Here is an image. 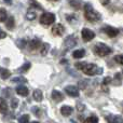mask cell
I'll return each instance as SVG.
<instances>
[{"label":"cell","mask_w":123,"mask_h":123,"mask_svg":"<svg viewBox=\"0 0 123 123\" xmlns=\"http://www.w3.org/2000/svg\"><path fill=\"white\" fill-rule=\"evenodd\" d=\"M84 16L87 21L90 22H97L102 18L100 14L93 9V6L90 3L84 4Z\"/></svg>","instance_id":"6da1fadb"},{"label":"cell","mask_w":123,"mask_h":123,"mask_svg":"<svg viewBox=\"0 0 123 123\" xmlns=\"http://www.w3.org/2000/svg\"><path fill=\"white\" fill-rule=\"evenodd\" d=\"M93 51L99 57H104V56H107L111 53V49L108 45L105 44V43H97V44H95Z\"/></svg>","instance_id":"7a4b0ae2"},{"label":"cell","mask_w":123,"mask_h":123,"mask_svg":"<svg viewBox=\"0 0 123 123\" xmlns=\"http://www.w3.org/2000/svg\"><path fill=\"white\" fill-rule=\"evenodd\" d=\"M82 71L87 76H95V74H100L103 72V68L98 67L95 64H86L83 67Z\"/></svg>","instance_id":"3957f363"},{"label":"cell","mask_w":123,"mask_h":123,"mask_svg":"<svg viewBox=\"0 0 123 123\" xmlns=\"http://www.w3.org/2000/svg\"><path fill=\"white\" fill-rule=\"evenodd\" d=\"M54 22H55V15H54L53 13H49V12L43 13L40 17V23L42 24V25L49 26V25H51V24H53Z\"/></svg>","instance_id":"277c9868"},{"label":"cell","mask_w":123,"mask_h":123,"mask_svg":"<svg viewBox=\"0 0 123 123\" xmlns=\"http://www.w3.org/2000/svg\"><path fill=\"white\" fill-rule=\"evenodd\" d=\"M81 36H82L83 41L89 42V41H91L92 39L95 37V32H94L93 30L89 29V28H83V29L81 30Z\"/></svg>","instance_id":"5b68a950"},{"label":"cell","mask_w":123,"mask_h":123,"mask_svg":"<svg viewBox=\"0 0 123 123\" xmlns=\"http://www.w3.org/2000/svg\"><path fill=\"white\" fill-rule=\"evenodd\" d=\"M65 92L67 93V95L71 96V97H78L79 96V90L74 85H68V86H66Z\"/></svg>","instance_id":"8992f818"},{"label":"cell","mask_w":123,"mask_h":123,"mask_svg":"<svg viewBox=\"0 0 123 123\" xmlns=\"http://www.w3.org/2000/svg\"><path fill=\"white\" fill-rule=\"evenodd\" d=\"M65 31V27H64L62 24H55V25L52 27V34L54 36H62Z\"/></svg>","instance_id":"52a82bcc"},{"label":"cell","mask_w":123,"mask_h":123,"mask_svg":"<svg viewBox=\"0 0 123 123\" xmlns=\"http://www.w3.org/2000/svg\"><path fill=\"white\" fill-rule=\"evenodd\" d=\"M65 45L68 48V49H71V48H74V47H76V44H77V39H76V37L74 36H69V37H67L66 38V40H65Z\"/></svg>","instance_id":"ba28073f"},{"label":"cell","mask_w":123,"mask_h":123,"mask_svg":"<svg viewBox=\"0 0 123 123\" xmlns=\"http://www.w3.org/2000/svg\"><path fill=\"white\" fill-rule=\"evenodd\" d=\"M104 31L108 35L109 37H117L118 34H119V29L115 27H111V26H107V27L104 28Z\"/></svg>","instance_id":"9c48e42d"},{"label":"cell","mask_w":123,"mask_h":123,"mask_svg":"<svg viewBox=\"0 0 123 123\" xmlns=\"http://www.w3.org/2000/svg\"><path fill=\"white\" fill-rule=\"evenodd\" d=\"M27 45H28V49H30V50H37L38 48H40L41 47V41L39 40V39H32V40H30L29 42L27 43Z\"/></svg>","instance_id":"30bf717a"},{"label":"cell","mask_w":123,"mask_h":123,"mask_svg":"<svg viewBox=\"0 0 123 123\" xmlns=\"http://www.w3.org/2000/svg\"><path fill=\"white\" fill-rule=\"evenodd\" d=\"M16 93L21 96H27L29 91H28V89L26 86H24V85H18V86L16 87Z\"/></svg>","instance_id":"8fae6325"},{"label":"cell","mask_w":123,"mask_h":123,"mask_svg":"<svg viewBox=\"0 0 123 123\" xmlns=\"http://www.w3.org/2000/svg\"><path fill=\"white\" fill-rule=\"evenodd\" d=\"M52 98H53L55 102H62V100L64 99V95L61 93L60 91L54 90V91L52 92Z\"/></svg>","instance_id":"7c38bea8"},{"label":"cell","mask_w":123,"mask_h":123,"mask_svg":"<svg viewBox=\"0 0 123 123\" xmlns=\"http://www.w3.org/2000/svg\"><path fill=\"white\" fill-rule=\"evenodd\" d=\"M61 113L64 117H68L72 113V108L70 106H63L61 108Z\"/></svg>","instance_id":"4fadbf2b"},{"label":"cell","mask_w":123,"mask_h":123,"mask_svg":"<svg viewBox=\"0 0 123 123\" xmlns=\"http://www.w3.org/2000/svg\"><path fill=\"white\" fill-rule=\"evenodd\" d=\"M108 123H123V119L120 116H110L107 118Z\"/></svg>","instance_id":"5bb4252c"},{"label":"cell","mask_w":123,"mask_h":123,"mask_svg":"<svg viewBox=\"0 0 123 123\" xmlns=\"http://www.w3.org/2000/svg\"><path fill=\"white\" fill-rule=\"evenodd\" d=\"M69 4L76 10H79V9L82 8V1L81 0H69Z\"/></svg>","instance_id":"9a60e30c"},{"label":"cell","mask_w":123,"mask_h":123,"mask_svg":"<svg viewBox=\"0 0 123 123\" xmlns=\"http://www.w3.org/2000/svg\"><path fill=\"white\" fill-rule=\"evenodd\" d=\"M8 112V105L3 98H0V113H6Z\"/></svg>","instance_id":"2e32d148"},{"label":"cell","mask_w":123,"mask_h":123,"mask_svg":"<svg viewBox=\"0 0 123 123\" xmlns=\"http://www.w3.org/2000/svg\"><path fill=\"white\" fill-rule=\"evenodd\" d=\"M32 96H34V99L36 100V102H41V100L43 99L42 92H41L40 90H36V91L34 92V94H32Z\"/></svg>","instance_id":"e0dca14e"},{"label":"cell","mask_w":123,"mask_h":123,"mask_svg":"<svg viewBox=\"0 0 123 123\" xmlns=\"http://www.w3.org/2000/svg\"><path fill=\"white\" fill-rule=\"evenodd\" d=\"M10 76H11V72L9 71L8 69H6V68H0V77H1L3 80L8 79Z\"/></svg>","instance_id":"ac0fdd59"},{"label":"cell","mask_w":123,"mask_h":123,"mask_svg":"<svg viewBox=\"0 0 123 123\" xmlns=\"http://www.w3.org/2000/svg\"><path fill=\"white\" fill-rule=\"evenodd\" d=\"M85 54V51L83 49H80V50H76V51L72 53V56L74 58H82Z\"/></svg>","instance_id":"d6986e66"},{"label":"cell","mask_w":123,"mask_h":123,"mask_svg":"<svg viewBox=\"0 0 123 123\" xmlns=\"http://www.w3.org/2000/svg\"><path fill=\"white\" fill-rule=\"evenodd\" d=\"M49 49H50V45H49V43H43V44H41V51H40V53H41V55H47V53H48V51H49Z\"/></svg>","instance_id":"ffe728a7"},{"label":"cell","mask_w":123,"mask_h":123,"mask_svg":"<svg viewBox=\"0 0 123 123\" xmlns=\"http://www.w3.org/2000/svg\"><path fill=\"white\" fill-rule=\"evenodd\" d=\"M12 82L14 83H26L27 82V79L24 78V77H14V78H12Z\"/></svg>","instance_id":"44dd1931"},{"label":"cell","mask_w":123,"mask_h":123,"mask_svg":"<svg viewBox=\"0 0 123 123\" xmlns=\"http://www.w3.org/2000/svg\"><path fill=\"white\" fill-rule=\"evenodd\" d=\"M6 26L8 29H12V28L14 27V17H12V16L9 17L8 21L6 22Z\"/></svg>","instance_id":"7402d4cb"},{"label":"cell","mask_w":123,"mask_h":123,"mask_svg":"<svg viewBox=\"0 0 123 123\" xmlns=\"http://www.w3.org/2000/svg\"><path fill=\"white\" fill-rule=\"evenodd\" d=\"M29 4H30V6H32V8H36V9H39V10H42V6H41L40 3H39V2H37L36 0H29Z\"/></svg>","instance_id":"603a6c76"},{"label":"cell","mask_w":123,"mask_h":123,"mask_svg":"<svg viewBox=\"0 0 123 123\" xmlns=\"http://www.w3.org/2000/svg\"><path fill=\"white\" fill-rule=\"evenodd\" d=\"M27 41L25 40V39H22V40H18V41H16V44L18 45V48L19 49H25L26 48V45H27Z\"/></svg>","instance_id":"cb8c5ba5"},{"label":"cell","mask_w":123,"mask_h":123,"mask_svg":"<svg viewBox=\"0 0 123 123\" xmlns=\"http://www.w3.org/2000/svg\"><path fill=\"white\" fill-rule=\"evenodd\" d=\"M6 11L4 9H0V22H6Z\"/></svg>","instance_id":"d4e9b609"},{"label":"cell","mask_w":123,"mask_h":123,"mask_svg":"<svg viewBox=\"0 0 123 123\" xmlns=\"http://www.w3.org/2000/svg\"><path fill=\"white\" fill-rule=\"evenodd\" d=\"M97 122H98L97 117H95V116H92V117L87 118L86 120H84V122H83V123H97Z\"/></svg>","instance_id":"484cf974"},{"label":"cell","mask_w":123,"mask_h":123,"mask_svg":"<svg viewBox=\"0 0 123 123\" xmlns=\"http://www.w3.org/2000/svg\"><path fill=\"white\" fill-rule=\"evenodd\" d=\"M29 122V116L28 115H23L18 119V123H28Z\"/></svg>","instance_id":"4316f807"},{"label":"cell","mask_w":123,"mask_h":123,"mask_svg":"<svg viewBox=\"0 0 123 123\" xmlns=\"http://www.w3.org/2000/svg\"><path fill=\"white\" fill-rule=\"evenodd\" d=\"M26 18L27 19H35L36 18V13L35 12H32V11H28L27 12V14H26Z\"/></svg>","instance_id":"83f0119b"},{"label":"cell","mask_w":123,"mask_h":123,"mask_svg":"<svg viewBox=\"0 0 123 123\" xmlns=\"http://www.w3.org/2000/svg\"><path fill=\"white\" fill-rule=\"evenodd\" d=\"M30 67H31V64H30V63H26V64H24L21 68H19V70H21V71H27Z\"/></svg>","instance_id":"f1b7e54d"},{"label":"cell","mask_w":123,"mask_h":123,"mask_svg":"<svg viewBox=\"0 0 123 123\" xmlns=\"http://www.w3.org/2000/svg\"><path fill=\"white\" fill-rule=\"evenodd\" d=\"M17 105H18V99L15 97H13L12 99H11V107H12L13 109H15L17 107Z\"/></svg>","instance_id":"f546056e"},{"label":"cell","mask_w":123,"mask_h":123,"mask_svg":"<svg viewBox=\"0 0 123 123\" xmlns=\"http://www.w3.org/2000/svg\"><path fill=\"white\" fill-rule=\"evenodd\" d=\"M115 60L117 63H119V64H121V65H123V54L122 55H117L115 57Z\"/></svg>","instance_id":"4dcf8cb0"},{"label":"cell","mask_w":123,"mask_h":123,"mask_svg":"<svg viewBox=\"0 0 123 123\" xmlns=\"http://www.w3.org/2000/svg\"><path fill=\"white\" fill-rule=\"evenodd\" d=\"M86 84H87V81H80V82H79V87H80L81 90H83L86 87Z\"/></svg>","instance_id":"1f68e13d"},{"label":"cell","mask_w":123,"mask_h":123,"mask_svg":"<svg viewBox=\"0 0 123 123\" xmlns=\"http://www.w3.org/2000/svg\"><path fill=\"white\" fill-rule=\"evenodd\" d=\"M111 78L110 77H106V78L104 79V81H103V84L104 85H108V84H110V82H111Z\"/></svg>","instance_id":"d6a6232c"},{"label":"cell","mask_w":123,"mask_h":123,"mask_svg":"<svg viewBox=\"0 0 123 123\" xmlns=\"http://www.w3.org/2000/svg\"><path fill=\"white\" fill-rule=\"evenodd\" d=\"M85 65H86V63H77V64H76V68H77V69L82 70L83 67H84Z\"/></svg>","instance_id":"836d02e7"},{"label":"cell","mask_w":123,"mask_h":123,"mask_svg":"<svg viewBox=\"0 0 123 123\" xmlns=\"http://www.w3.org/2000/svg\"><path fill=\"white\" fill-rule=\"evenodd\" d=\"M6 37V34L3 31V30H0V39H3Z\"/></svg>","instance_id":"e575fe53"},{"label":"cell","mask_w":123,"mask_h":123,"mask_svg":"<svg viewBox=\"0 0 123 123\" xmlns=\"http://www.w3.org/2000/svg\"><path fill=\"white\" fill-rule=\"evenodd\" d=\"M84 108H85V107L83 106V105H80V104L78 105V110H79V111H82V110H84Z\"/></svg>","instance_id":"d590c367"},{"label":"cell","mask_w":123,"mask_h":123,"mask_svg":"<svg viewBox=\"0 0 123 123\" xmlns=\"http://www.w3.org/2000/svg\"><path fill=\"white\" fill-rule=\"evenodd\" d=\"M32 110H34V112L36 113V115H38V113H39V111H40V110H39V109H38V107H34V108H32Z\"/></svg>","instance_id":"8d00e7d4"},{"label":"cell","mask_w":123,"mask_h":123,"mask_svg":"<svg viewBox=\"0 0 123 123\" xmlns=\"http://www.w3.org/2000/svg\"><path fill=\"white\" fill-rule=\"evenodd\" d=\"M102 2H103V4H104V6H107V4H108V2H109V0H102Z\"/></svg>","instance_id":"74e56055"},{"label":"cell","mask_w":123,"mask_h":123,"mask_svg":"<svg viewBox=\"0 0 123 123\" xmlns=\"http://www.w3.org/2000/svg\"><path fill=\"white\" fill-rule=\"evenodd\" d=\"M4 1H6L8 4H11V2H12V0H4Z\"/></svg>","instance_id":"f35d334b"},{"label":"cell","mask_w":123,"mask_h":123,"mask_svg":"<svg viewBox=\"0 0 123 123\" xmlns=\"http://www.w3.org/2000/svg\"><path fill=\"white\" fill-rule=\"evenodd\" d=\"M31 123H39V122H37V121H34V122H31Z\"/></svg>","instance_id":"ab89813d"},{"label":"cell","mask_w":123,"mask_h":123,"mask_svg":"<svg viewBox=\"0 0 123 123\" xmlns=\"http://www.w3.org/2000/svg\"><path fill=\"white\" fill-rule=\"evenodd\" d=\"M50 1H57V0H50Z\"/></svg>","instance_id":"60d3db41"}]
</instances>
